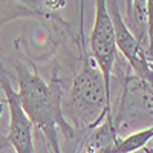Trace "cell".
Segmentation results:
<instances>
[{"label": "cell", "mask_w": 153, "mask_h": 153, "mask_svg": "<svg viewBox=\"0 0 153 153\" xmlns=\"http://www.w3.org/2000/svg\"><path fill=\"white\" fill-rule=\"evenodd\" d=\"M16 78L19 83V98L23 112L32 123L34 129L40 130L52 153H61L58 130L65 139L74 141L76 133L63 113V91L57 78L46 81L28 65L16 63Z\"/></svg>", "instance_id": "cell-1"}, {"label": "cell", "mask_w": 153, "mask_h": 153, "mask_svg": "<svg viewBox=\"0 0 153 153\" xmlns=\"http://www.w3.org/2000/svg\"><path fill=\"white\" fill-rule=\"evenodd\" d=\"M80 43L81 63L74 76L69 97L63 101V113L75 133L86 136L104 121L112 112V104L110 92L106 89L103 76L87 52L83 31Z\"/></svg>", "instance_id": "cell-2"}, {"label": "cell", "mask_w": 153, "mask_h": 153, "mask_svg": "<svg viewBox=\"0 0 153 153\" xmlns=\"http://www.w3.org/2000/svg\"><path fill=\"white\" fill-rule=\"evenodd\" d=\"M117 135L141 130L153 126V83L129 72L118 97L117 110L112 112Z\"/></svg>", "instance_id": "cell-3"}, {"label": "cell", "mask_w": 153, "mask_h": 153, "mask_svg": "<svg viewBox=\"0 0 153 153\" xmlns=\"http://www.w3.org/2000/svg\"><path fill=\"white\" fill-rule=\"evenodd\" d=\"M87 52L91 55L92 61L98 68L101 76L104 80L106 89L110 92L112 84V74L117 61L118 48L115 42V31L107 12V6L104 0H97L95 2V22L94 28L89 37Z\"/></svg>", "instance_id": "cell-4"}, {"label": "cell", "mask_w": 153, "mask_h": 153, "mask_svg": "<svg viewBox=\"0 0 153 153\" xmlns=\"http://www.w3.org/2000/svg\"><path fill=\"white\" fill-rule=\"evenodd\" d=\"M0 86L5 92V101L9 110L6 143L16 153H34V126L23 112L19 94L11 84L8 72L0 63Z\"/></svg>", "instance_id": "cell-5"}, {"label": "cell", "mask_w": 153, "mask_h": 153, "mask_svg": "<svg viewBox=\"0 0 153 153\" xmlns=\"http://www.w3.org/2000/svg\"><path fill=\"white\" fill-rule=\"evenodd\" d=\"M126 3V16L124 23L127 29L132 32L135 40L139 46V52L144 57L147 51V29H149V20H147V2L143 0H127ZM146 60V58H144Z\"/></svg>", "instance_id": "cell-6"}, {"label": "cell", "mask_w": 153, "mask_h": 153, "mask_svg": "<svg viewBox=\"0 0 153 153\" xmlns=\"http://www.w3.org/2000/svg\"><path fill=\"white\" fill-rule=\"evenodd\" d=\"M117 139L118 135L113 127L110 112L103 123L83 138L80 143V153H112Z\"/></svg>", "instance_id": "cell-7"}, {"label": "cell", "mask_w": 153, "mask_h": 153, "mask_svg": "<svg viewBox=\"0 0 153 153\" xmlns=\"http://www.w3.org/2000/svg\"><path fill=\"white\" fill-rule=\"evenodd\" d=\"M152 139H153V126L118 138L112 149V153H135L144 149Z\"/></svg>", "instance_id": "cell-8"}, {"label": "cell", "mask_w": 153, "mask_h": 153, "mask_svg": "<svg viewBox=\"0 0 153 153\" xmlns=\"http://www.w3.org/2000/svg\"><path fill=\"white\" fill-rule=\"evenodd\" d=\"M144 153H153V139L144 147Z\"/></svg>", "instance_id": "cell-9"}]
</instances>
